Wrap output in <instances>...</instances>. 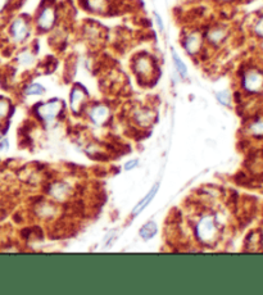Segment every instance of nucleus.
I'll return each instance as SVG.
<instances>
[{
  "instance_id": "23",
  "label": "nucleus",
  "mask_w": 263,
  "mask_h": 295,
  "mask_svg": "<svg viewBox=\"0 0 263 295\" xmlns=\"http://www.w3.org/2000/svg\"><path fill=\"white\" fill-rule=\"evenodd\" d=\"M139 164V160L138 159H133V160H128L127 163L125 164V170L126 171H130V170H134L136 167V165Z\"/></svg>"
},
{
  "instance_id": "12",
  "label": "nucleus",
  "mask_w": 263,
  "mask_h": 295,
  "mask_svg": "<svg viewBox=\"0 0 263 295\" xmlns=\"http://www.w3.org/2000/svg\"><path fill=\"white\" fill-rule=\"evenodd\" d=\"M158 188H159V185H158V184H155V185L152 188V190H150L149 193H148V195L145 196V198L143 199V200L139 201V204L136 205V207L134 208V210H133V215L134 216H138L139 213L142 212V210H144L145 208L148 207V204H149L150 201L153 200V198H154L155 194H157Z\"/></svg>"
},
{
  "instance_id": "9",
  "label": "nucleus",
  "mask_w": 263,
  "mask_h": 295,
  "mask_svg": "<svg viewBox=\"0 0 263 295\" xmlns=\"http://www.w3.org/2000/svg\"><path fill=\"white\" fill-rule=\"evenodd\" d=\"M203 43H204V40H203L202 33L198 32V31H193V32L188 33L185 36L183 44L188 54L197 55L202 50Z\"/></svg>"
},
{
  "instance_id": "18",
  "label": "nucleus",
  "mask_w": 263,
  "mask_h": 295,
  "mask_svg": "<svg viewBox=\"0 0 263 295\" xmlns=\"http://www.w3.org/2000/svg\"><path fill=\"white\" fill-rule=\"evenodd\" d=\"M135 118L140 124H149L153 119V116L149 109H140V112L136 114Z\"/></svg>"
},
{
  "instance_id": "24",
  "label": "nucleus",
  "mask_w": 263,
  "mask_h": 295,
  "mask_svg": "<svg viewBox=\"0 0 263 295\" xmlns=\"http://www.w3.org/2000/svg\"><path fill=\"white\" fill-rule=\"evenodd\" d=\"M6 149H8V140H2L0 141V150H6Z\"/></svg>"
},
{
  "instance_id": "11",
  "label": "nucleus",
  "mask_w": 263,
  "mask_h": 295,
  "mask_svg": "<svg viewBox=\"0 0 263 295\" xmlns=\"http://www.w3.org/2000/svg\"><path fill=\"white\" fill-rule=\"evenodd\" d=\"M71 193V189L64 184V182H57L54 185L50 186L49 194L58 201H63L64 199H67Z\"/></svg>"
},
{
  "instance_id": "3",
  "label": "nucleus",
  "mask_w": 263,
  "mask_h": 295,
  "mask_svg": "<svg viewBox=\"0 0 263 295\" xmlns=\"http://www.w3.org/2000/svg\"><path fill=\"white\" fill-rule=\"evenodd\" d=\"M30 22L26 18L25 16H20L14 18L12 21L11 26H9V33H11V37L14 43L17 44H21V43H25L30 36Z\"/></svg>"
},
{
  "instance_id": "20",
  "label": "nucleus",
  "mask_w": 263,
  "mask_h": 295,
  "mask_svg": "<svg viewBox=\"0 0 263 295\" xmlns=\"http://www.w3.org/2000/svg\"><path fill=\"white\" fill-rule=\"evenodd\" d=\"M250 133L254 135H263V121H257L250 126Z\"/></svg>"
},
{
  "instance_id": "2",
  "label": "nucleus",
  "mask_w": 263,
  "mask_h": 295,
  "mask_svg": "<svg viewBox=\"0 0 263 295\" xmlns=\"http://www.w3.org/2000/svg\"><path fill=\"white\" fill-rule=\"evenodd\" d=\"M63 109V103L58 99H53L49 102L40 103L36 105V114L42 122L50 124L56 121L57 117L61 114Z\"/></svg>"
},
{
  "instance_id": "22",
  "label": "nucleus",
  "mask_w": 263,
  "mask_h": 295,
  "mask_svg": "<svg viewBox=\"0 0 263 295\" xmlns=\"http://www.w3.org/2000/svg\"><path fill=\"white\" fill-rule=\"evenodd\" d=\"M254 31H255V33H257L258 36H260V37H263V17H262V18H260L259 21H258L257 25H255Z\"/></svg>"
},
{
  "instance_id": "17",
  "label": "nucleus",
  "mask_w": 263,
  "mask_h": 295,
  "mask_svg": "<svg viewBox=\"0 0 263 295\" xmlns=\"http://www.w3.org/2000/svg\"><path fill=\"white\" fill-rule=\"evenodd\" d=\"M45 93V88L40 83H30L25 88L26 95H42Z\"/></svg>"
},
{
  "instance_id": "8",
  "label": "nucleus",
  "mask_w": 263,
  "mask_h": 295,
  "mask_svg": "<svg viewBox=\"0 0 263 295\" xmlns=\"http://www.w3.org/2000/svg\"><path fill=\"white\" fill-rule=\"evenodd\" d=\"M89 118L97 126H103L111 117V109L105 104H95L89 109Z\"/></svg>"
},
{
  "instance_id": "13",
  "label": "nucleus",
  "mask_w": 263,
  "mask_h": 295,
  "mask_svg": "<svg viewBox=\"0 0 263 295\" xmlns=\"http://www.w3.org/2000/svg\"><path fill=\"white\" fill-rule=\"evenodd\" d=\"M17 63L23 68H28L35 63V54L28 49L22 50V52H20V54L17 55Z\"/></svg>"
},
{
  "instance_id": "25",
  "label": "nucleus",
  "mask_w": 263,
  "mask_h": 295,
  "mask_svg": "<svg viewBox=\"0 0 263 295\" xmlns=\"http://www.w3.org/2000/svg\"><path fill=\"white\" fill-rule=\"evenodd\" d=\"M155 20H157L158 26H159V28H161V30H163V22H162L161 18H159V16H158L157 13H155Z\"/></svg>"
},
{
  "instance_id": "14",
  "label": "nucleus",
  "mask_w": 263,
  "mask_h": 295,
  "mask_svg": "<svg viewBox=\"0 0 263 295\" xmlns=\"http://www.w3.org/2000/svg\"><path fill=\"white\" fill-rule=\"evenodd\" d=\"M157 231L158 227L157 225H155V222L150 221V222L145 224L144 226L140 229V236H142L144 240H149V239H152V237L157 234Z\"/></svg>"
},
{
  "instance_id": "19",
  "label": "nucleus",
  "mask_w": 263,
  "mask_h": 295,
  "mask_svg": "<svg viewBox=\"0 0 263 295\" xmlns=\"http://www.w3.org/2000/svg\"><path fill=\"white\" fill-rule=\"evenodd\" d=\"M216 98H217V100L221 103V104L226 105V107L231 105V93L230 91H227V90L218 91V93L216 94Z\"/></svg>"
},
{
  "instance_id": "7",
  "label": "nucleus",
  "mask_w": 263,
  "mask_h": 295,
  "mask_svg": "<svg viewBox=\"0 0 263 295\" xmlns=\"http://www.w3.org/2000/svg\"><path fill=\"white\" fill-rule=\"evenodd\" d=\"M243 88L249 93H258L263 88V73L259 71H248L243 78Z\"/></svg>"
},
{
  "instance_id": "21",
  "label": "nucleus",
  "mask_w": 263,
  "mask_h": 295,
  "mask_svg": "<svg viewBox=\"0 0 263 295\" xmlns=\"http://www.w3.org/2000/svg\"><path fill=\"white\" fill-rule=\"evenodd\" d=\"M13 0H0V14L4 13L6 11H8L9 7L12 6Z\"/></svg>"
},
{
  "instance_id": "16",
  "label": "nucleus",
  "mask_w": 263,
  "mask_h": 295,
  "mask_svg": "<svg viewBox=\"0 0 263 295\" xmlns=\"http://www.w3.org/2000/svg\"><path fill=\"white\" fill-rule=\"evenodd\" d=\"M11 109H12L11 102H9L8 99H6V98H0V122L9 116Z\"/></svg>"
},
{
  "instance_id": "5",
  "label": "nucleus",
  "mask_w": 263,
  "mask_h": 295,
  "mask_svg": "<svg viewBox=\"0 0 263 295\" xmlns=\"http://www.w3.org/2000/svg\"><path fill=\"white\" fill-rule=\"evenodd\" d=\"M154 62L148 55H139L138 58H135V61H134V71H135V73L139 77H150V75L153 76V73H154Z\"/></svg>"
},
{
  "instance_id": "4",
  "label": "nucleus",
  "mask_w": 263,
  "mask_h": 295,
  "mask_svg": "<svg viewBox=\"0 0 263 295\" xmlns=\"http://www.w3.org/2000/svg\"><path fill=\"white\" fill-rule=\"evenodd\" d=\"M57 22V9L53 6H42L36 16V27L40 31H49Z\"/></svg>"
},
{
  "instance_id": "6",
  "label": "nucleus",
  "mask_w": 263,
  "mask_h": 295,
  "mask_svg": "<svg viewBox=\"0 0 263 295\" xmlns=\"http://www.w3.org/2000/svg\"><path fill=\"white\" fill-rule=\"evenodd\" d=\"M87 98H89V94H87V91L83 86L76 85L72 89L71 97H69V105H71L73 113H80L81 110L83 109V105L87 102Z\"/></svg>"
},
{
  "instance_id": "15",
  "label": "nucleus",
  "mask_w": 263,
  "mask_h": 295,
  "mask_svg": "<svg viewBox=\"0 0 263 295\" xmlns=\"http://www.w3.org/2000/svg\"><path fill=\"white\" fill-rule=\"evenodd\" d=\"M172 59H173L174 68L178 69L179 75H180L181 77H186V76H188V68H186L185 63L181 61L180 57H179V54L174 52V50H172Z\"/></svg>"
},
{
  "instance_id": "1",
  "label": "nucleus",
  "mask_w": 263,
  "mask_h": 295,
  "mask_svg": "<svg viewBox=\"0 0 263 295\" xmlns=\"http://www.w3.org/2000/svg\"><path fill=\"white\" fill-rule=\"evenodd\" d=\"M218 224L212 215H203L195 224L197 239L204 245H212L218 237Z\"/></svg>"
},
{
  "instance_id": "10",
  "label": "nucleus",
  "mask_w": 263,
  "mask_h": 295,
  "mask_svg": "<svg viewBox=\"0 0 263 295\" xmlns=\"http://www.w3.org/2000/svg\"><path fill=\"white\" fill-rule=\"evenodd\" d=\"M226 36H227L226 28L221 27V26H214V27L209 28V30L207 31V33H205V39H207V41L209 43L210 45L217 47V45H220L221 43L225 41Z\"/></svg>"
}]
</instances>
